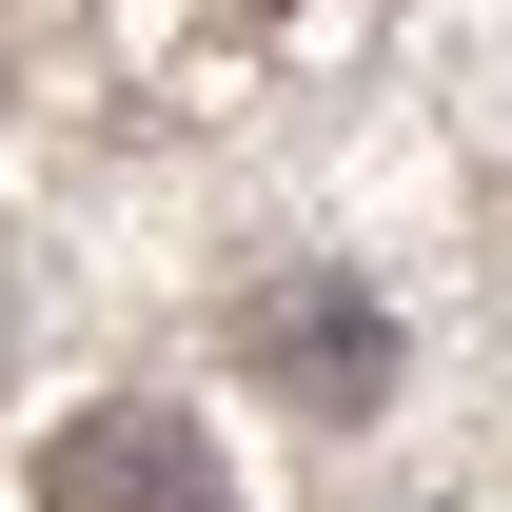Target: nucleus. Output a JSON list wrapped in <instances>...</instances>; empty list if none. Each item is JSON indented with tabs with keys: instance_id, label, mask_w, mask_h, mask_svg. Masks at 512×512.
I'll return each instance as SVG.
<instances>
[{
	"instance_id": "obj_1",
	"label": "nucleus",
	"mask_w": 512,
	"mask_h": 512,
	"mask_svg": "<svg viewBox=\"0 0 512 512\" xmlns=\"http://www.w3.org/2000/svg\"><path fill=\"white\" fill-rule=\"evenodd\" d=\"M40 512H237V493H217V453L178 414H79L40 453Z\"/></svg>"
},
{
	"instance_id": "obj_2",
	"label": "nucleus",
	"mask_w": 512,
	"mask_h": 512,
	"mask_svg": "<svg viewBox=\"0 0 512 512\" xmlns=\"http://www.w3.org/2000/svg\"><path fill=\"white\" fill-rule=\"evenodd\" d=\"M256 375H276V394H316V414H375L394 335H375V296H335V276H276V296H256Z\"/></svg>"
}]
</instances>
